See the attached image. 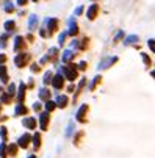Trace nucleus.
<instances>
[{"mask_svg":"<svg viewBox=\"0 0 155 158\" xmlns=\"http://www.w3.org/2000/svg\"><path fill=\"white\" fill-rule=\"evenodd\" d=\"M74 130H75V124L74 122H72V120H71V122L68 124V127H66V138H71L72 136V133H74Z\"/></svg>","mask_w":155,"mask_h":158,"instance_id":"27","label":"nucleus"},{"mask_svg":"<svg viewBox=\"0 0 155 158\" xmlns=\"http://www.w3.org/2000/svg\"><path fill=\"white\" fill-rule=\"evenodd\" d=\"M66 31H68L69 36H72V38L78 35V25H77V21H75L74 16H72L71 19L68 21V30H66Z\"/></svg>","mask_w":155,"mask_h":158,"instance_id":"5","label":"nucleus"},{"mask_svg":"<svg viewBox=\"0 0 155 158\" xmlns=\"http://www.w3.org/2000/svg\"><path fill=\"white\" fill-rule=\"evenodd\" d=\"M55 104L58 108H66L68 104H69V97L66 94H58L57 96V100H55Z\"/></svg>","mask_w":155,"mask_h":158,"instance_id":"14","label":"nucleus"},{"mask_svg":"<svg viewBox=\"0 0 155 158\" xmlns=\"http://www.w3.org/2000/svg\"><path fill=\"white\" fill-rule=\"evenodd\" d=\"M10 77H8V69L5 64H0V81L2 83H8Z\"/></svg>","mask_w":155,"mask_h":158,"instance_id":"19","label":"nucleus"},{"mask_svg":"<svg viewBox=\"0 0 155 158\" xmlns=\"http://www.w3.org/2000/svg\"><path fill=\"white\" fill-rule=\"evenodd\" d=\"M2 92H3V88H2V86H0V94H2Z\"/></svg>","mask_w":155,"mask_h":158,"instance_id":"51","label":"nucleus"},{"mask_svg":"<svg viewBox=\"0 0 155 158\" xmlns=\"http://www.w3.org/2000/svg\"><path fill=\"white\" fill-rule=\"evenodd\" d=\"M58 25H60V21L57 17H45L44 19V27H45V30H47L49 36H52L58 30Z\"/></svg>","mask_w":155,"mask_h":158,"instance_id":"2","label":"nucleus"},{"mask_svg":"<svg viewBox=\"0 0 155 158\" xmlns=\"http://www.w3.org/2000/svg\"><path fill=\"white\" fill-rule=\"evenodd\" d=\"M99 14V5L97 3H93V5H89V8L86 10V17L89 21H94L96 17Z\"/></svg>","mask_w":155,"mask_h":158,"instance_id":"9","label":"nucleus"},{"mask_svg":"<svg viewBox=\"0 0 155 158\" xmlns=\"http://www.w3.org/2000/svg\"><path fill=\"white\" fill-rule=\"evenodd\" d=\"M150 75H152V78H155V69H153V71L150 72Z\"/></svg>","mask_w":155,"mask_h":158,"instance_id":"49","label":"nucleus"},{"mask_svg":"<svg viewBox=\"0 0 155 158\" xmlns=\"http://www.w3.org/2000/svg\"><path fill=\"white\" fill-rule=\"evenodd\" d=\"M71 49H80V41L78 39H72L71 41Z\"/></svg>","mask_w":155,"mask_h":158,"instance_id":"39","label":"nucleus"},{"mask_svg":"<svg viewBox=\"0 0 155 158\" xmlns=\"http://www.w3.org/2000/svg\"><path fill=\"white\" fill-rule=\"evenodd\" d=\"M33 110H35V111H41V110H42L41 102H35V104H33Z\"/></svg>","mask_w":155,"mask_h":158,"instance_id":"45","label":"nucleus"},{"mask_svg":"<svg viewBox=\"0 0 155 158\" xmlns=\"http://www.w3.org/2000/svg\"><path fill=\"white\" fill-rule=\"evenodd\" d=\"M17 150H19V146L17 144H10L6 146V152L10 156H17Z\"/></svg>","mask_w":155,"mask_h":158,"instance_id":"22","label":"nucleus"},{"mask_svg":"<svg viewBox=\"0 0 155 158\" xmlns=\"http://www.w3.org/2000/svg\"><path fill=\"white\" fill-rule=\"evenodd\" d=\"M72 91H74V85H71V86L68 88V92H72Z\"/></svg>","mask_w":155,"mask_h":158,"instance_id":"48","label":"nucleus"},{"mask_svg":"<svg viewBox=\"0 0 155 158\" xmlns=\"http://www.w3.org/2000/svg\"><path fill=\"white\" fill-rule=\"evenodd\" d=\"M30 143H31V136H30V133H24L19 139H17V146H19L21 149H27L30 146Z\"/></svg>","mask_w":155,"mask_h":158,"instance_id":"10","label":"nucleus"},{"mask_svg":"<svg viewBox=\"0 0 155 158\" xmlns=\"http://www.w3.org/2000/svg\"><path fill=\"white\" fill-rule=\"evenodd\" d=\"M66 36H68V31H63V33H61V35L58 36V44H60V45H64Z\"/></svg>","mask_w":155,"mask_h":158,"instance_id":"35","label":"nucleus"},{"mask_svg":"<svg viewBox=\"0 0 155 158\" xmlns=\"http://www.w3.org/2000/svg\"><path fill=\"white\" fill-rule=\"evenodd\" d=\"M38 24H39V17L36 14H30V17H28V30L35 31L36 27H38Z\"/></svg>","mask_w":155,"mask_h":158,"instance_id":"16","label":"nucleus"},{"mask_svg":"<svg viewBox=\"0 0 155 158\" xmlns=\"http://www.w3.org/2000/svg\"><path fill=\"white\" fill-rule=\"evenodd\" d=\"M47 57H49V60L55 61V60H57V57H58V49H57V47H52V49H49Z\"/></svg>","mask_w":155,"mask_h":158,"instance_id":"28","label":"nucleus"},{"mask_svg":"<svg viewBox=\"0 0 155 158\" xmlns=\"http://www.w3.org/2000/svg\"><path fill=\"white\" fill-rule=\"evenodd\" d=\"M39 35H41V38H47V36H49V33H47V30H45L44 25H42V28L39 30Z\"/></svg>","mask_w":155,"mask_h":158,"instance_id":"43","label":"nucleus"},{"mask_svg":"<svg viewBox=\"0 0 155 158\" xmlns=\"http://www.w3.org/2000/svg\"><path fill=\"white\" fill-rule=\"evenodd\" d=\"M13 49H14V52H21V50L25 49V38H24V36H16Z\"/></svg>","mask_w":155,"mask_h":158,"instance_id":"13","label":"nucleus"},{"mask_svg":"<svg viewBox=\"0 0 155 158\" xmlns=\"http://www.w3.org/2000/svg\"><path fill=\"white\" fill-rule=\"evenodd\" d=\"M147 47L150 49L152 53H155V39H153V38H150V39L147 41Z\"/></svg>","mask_w":155,"mask_h":158,"instance_id":"37","label":"nucleus"},{"mask_svg":"<svg viewBox=\"0 0 155 158\" xmlns=\"http://www.w3.org/2000/svg\"><path fill=\"white\" fill-rule=\"evenodd\" d=\"M74 58H75V52L72 50V49H66L64 52H63V55H61V61L64 63V64H69Z\"/></svg>","mask_w":155,"mask_h":158,"instance_id":"11","label":"nucleus"},{"mask_svg":"<svg viewBox=\"0 0 155 158\" xmlns=\"http://www.w3.org/2000/svg\"><path fill=\"white\" fill-rule=\"evenodd\" d=\"M6 94H8V96H11V97L16 96V83H10V85H8Z\"/></svg>","mask_w":155,"mask_h":158,"instance_id":"31","label":"nucleus"},{"mask_svg":"<svg viewBox=\"0 0 155 158\" xmlns=\"http://www.w3.org/2000/svg\"><path fill=\"white\" fill-rule=\"evenodd\" d=\"M52 78H53V74H52V71H47V72L44 74L42 83H44V85H49V83H52Z\"/></svg>","mask_w":155,"mask_h":158,"instance_id":"29","label":"nucleus"},{"mask_svg":"<svg viewBox=\"0 0 155 158\" xmlns=\"http://www.w3.org/2000/svg\"><path fill=\"white\" fill-rule=\"evenodd\" d=\"M60 74H63L64 75L66 80L69 81H75L77 77H78V69H77V64H68V66H63L60 67Z\"/></svg>","mask_w":155,"mask_h":158,"instance_id":"1","label":"nucleus"},{"mask_svg":"<svg viewBox=\"0 0 155 158\" xmlns=\"http://www.w3.org/2000/svg\"><path fill=\"white\" fill-rule=\"evenodd\" d=\"M122 36H124V31H122V30H119V31L116 33V36H114V42L121 41V39H122Z\"/></svg>","mask_w":155,"mask_h":158,"instance_id":"41","label":"nucleus"},{"mask_svg":"<svg viewBox=\"0 0 155 158\" xmlns=\"http://www.w3.org/2000/svg\"><path fill=\"white\" fill-rule=\"evenodd\" d=\"M25 91H27V85L22 81L19 83V91L16 92V96H17V104H22V102L25 100Z\"/></svg>","mask_w":155,"mask_h":158,"instance_id":"15","label":"nucleus"},{"mask_svg":"<svg viewBox=\"0 0 155 158\" xmlns=\"http://www.w3.org/2000/svg\"><path fill=\"white\" fill-rule=\"evenodd\" d=\"M16 3H17V6H27V3H28V0H16Z\"/></svg>","mask_w":155,"mask_h":158,"instance_id":"46","label":"nucleus"},{"mask_svg":"<svg viewBox=\"0 0 155 158\" xmlns=\"http://www.w3.org/2000/svg\"><path fill=\"white\" fill-rule=\"evenodd\" d=\"M44 108H45V111H47V113H52V111L57 108V104H55L53 100H47V102H45V105H44Z\"/></svg>","mask_w":155,"mask_h":158,"instance_id":"26","label":"nucleus"},{"mask_svg":"<svg viewBox=\"0 0 155 158\" xmlns=\"http://www.w3.org/2000/svg\"><path fill=\"white\" fill-rule=\"evenodd\" d=\"M49 124H50V113H47V111L39 113V127L42 132H45L49 128Z\"/></svg>","mask_w":155,"mask_h":158,"instance_id":"6","label":"nucleus"},{"mask_svg":"<svg viewBox=\"0 0 155 158\" xmlns=\"http://www.w3.org/2000/svg\"><path fill=\"white\" fill-rule=\"evenodd\" d=\"M0 138H2L3 143L6 141V138H8V130H6V127H0Z\"/></svg>","mask_w":155,"mask_h":158,"instance_id":"34","label":"nucleus"},{"mask_svg":"<svg viewBox=\"0 0 155 158\" xmlns=\"http://www.w3.org/2000/svg\"><path fill=\"white\" fill-rule=\"evenodd\" d=\"M0 96H2V102H3V104H10V102H11V99H13L11 96H8L6 92H2Z\"/></svg>","mask_w":155,"mask_h":158,"instance_id":"36","label":"nucleus"},{"mask_svg":"<svg viewBox=\"0 0 155 158\" xmlns=\"http://www.w3.org/2000/svg\"><path fill=\"white\" fill-rule=\"evenodd\" d=\"M30 60H31V55L30 53L21 52V53H17L16 57H14V64H16V67L22 69V67H25L27 64L30 63Z\"/></svg>","mask_w":155,"mask_h":158,"instance_id":"3","label":"nucleus"},{"mask_svg":"<svg viewBox=\"0 0 155 158\" xmlns=\"http://www.w3.org/2000/svg\"><path fill=\"white\" fill-rule=\"evenodd\" d=\"M86 67H88V63H86V61H80V63L77 64V69H78V71H86Z\"/></svg>","mask_w":155,"mask_h":158,"instance_id":"38","label":"nucleus"},{"mask_svg":"<svg viewBox=\"0 0 155 158\" xmlns=\"http://www.w3.org/2000/svg\"><path fill=\"white\" fill-rule=\"evenodd\" d=\"M117 61H119V58L114 57V55H113V57H105V58L100 60V63L97 64V69H99V71L108 69V67H111L113 64H114V63H117Z\"/></svg>","mask_w":155,"mask_h":158,"instance_id":"4","label":"nucleus"},{"mask_svg":"<svg viewBox=\"0 0 155 158\" xmlns=\"http://www.w3.org/2000/svg\"><path fill=\"white\" fill-rule=\"evenodd\" d=\"M88 111H89V107L86 105V104H83V105H80V108L77 110V114H75V117H77V120L78 122H86V114H88Z\"/></svg>","mask_w":155,"mask_h":158,"instance_id":"7","label":"nucleus"},{"mask_svg":"<svg viewBox=\"0 0 155 158\" xmlns=\"http://www.w3.org/2000/svg\"><path fill=\"white\" fill-rule=\"evenodd\" d=\"M6 39H8V35H2V36H0V45H2V47H5V45H6Z\"/></svg>","mask_w":155,"mask_h":158,"instance_id":"40","label":"nucleus"},{"mask_svg":"<svg viewBox=\"0 0 155 158\" xmlns=\"http://www.w3.org/2000/svg\"><path fill=\"white\" fill-rule=\"evenodd\" d=\"M38 96H39V99H41V100L47 102V100H50L52 92H50V89H47V88H41V89H39V92H38Z\"/></svg>","mask_w":155,"mask_h":158,"instance_id":"18","label":"nucleus"},{"mask_svg":"<svg viewBox=\"0 0 155 158\" xmlns=\"http://www.w3.org/2000/svg\"><path fill=\"white\" fill-rule=\"evenodd\" d=\"M140 55H141V60H143V63H144V66H146V67H150V66H152V60H150L149 55L146 53V52H141Z\"/></svg>","mask_w":155,"mask_h":158,"instance_id":"25","label":"nucleus"},{"mask_svg":"<svg viewBox=\"0 0 155 158\" xmlns=\"http://www.w3.org/2000/svg\"><path fill=\"white\" fill-rule=\"evenodd\" d=\"M100 81H102V77H100V75H96L93 80L89 81V86H88V89H89V91H94V89H96V86L99 85Z\"/></svg>","mask_w":155,"mask_h":158,"instance_id":"23","label":"nucleus"},{"mask_svg":"<svg viewBox=\"0 0 155 158\" xmlns=\"http://www.w3.org/2000/svg\"><path fill=\"white\" fill-rule=\"evenodd\" d=\"M27 158H36V155H30V156H27Z\"/></svg>","mask_w":155,"mask_h":158,"instance_id":"50","label":"nucleus"},{"mask_svg":"<svg viewBox=\"0 0 155 158\" xmlns=\"http://www.w3.org/2000/svg\"><path fill=\"white\" fill-rule=\"evenodd\" d=\"M52 86L55 88L57 91H60V89H63V88H64V75L58 72L57 75L52 78Z\"/></svg>","mask_w":155,"mask_h":158,"instance_id":"8","label":"nucleus"},{"mask_svg":"<svg viewBox=\"0 0 155 158\" xmlns=\"http://www.w3.org/2000/svg\"><path fill=\"white\" fill-rule=\"evenodd\" d=\"M91 2H96V0H91Z\"/></svg>","mask_w":155,"mask_h":158,"instance_id":"53","label":"nucleus"},{"mask_svg":"<svg viewBox=\"0 0 155 158\" xmlns=\"http://www.w3.org/2000/svg\"><path fill=\"white\" fill-rule=\"evenodd\" d=\"M31 2H35V3H36V2H39V0H31Z\"/></svg>","mask_w":155,"mask_h":158,"instance_id":"52","label":"nucleus"},{"mask_svg":"<svg viewBox=\"0 0 155 158\" xmlns=\"http://www.w3.org/2000/svg\"><path fill=\"white\" fill-rule=\"evenodd\" d=\"M27 113H28V108H27L25 105H22V104H17L16 105V108H14V114L16 116H24Z\"/></svg>","mask_w":155,"mask_h":158,"instance_id":"20","label":"nucleus"},{"mask_svg":"<svg viewBox=\"0 0 155 158\" xmlns=\"http://www.w3.org/2000/svg\"><path fill=\"white\" fill-rule=\"evenodd\" d=\"M8 156V152H6V143H2L0 144V158H6Z\"/></svg>","mask_w":155,"mask_h":158,"instance_id":"33","label":"nucleus"},{"mask_svg":"<svg viewBox=\"0 0 155 158\" xmlns=\"http://www.w3.org/2000/svg\"><path fill=\"white\" fill-rule=\"evenodd\" d=\"M0 111H2V107H0Z\"/></svg>","mask_w":155,"mask_h":158,"instance_id":"54","label":"nucleus"},{"mask_svg":"<svg viewBox=\"0 0 155 158\" xmlns=\"http://www.w3.org/2000/svg\"><path fill=\"white\" fill-rule=\"evenodd\" d=\"M3 27H5L6 33H13V31L16 30V22H14V21H6V22L3 24Z\"/></svg>","mask_w":155,"mask_h":158,"instance_id":"24","label":"nucleus"},{"mask_svg":"<svg viewBox=\"0 0 155 158\" xmlns=\"http://www.w3.org/2000/svg\"><path fill=\"white\" fill-rule=\"evenodd\" d=\"M22 124H24L25 128H28V130H35L36 125H38L36 124V117H24Z\"/></svg>","mask_w":155,"mask_h":158,"instance_id":"17","label":"nucleus"},{"mask_svg":"<svg viewBox=\"0 0 155 158\" xmlns=\"http://www.w3.org/2000/svg\"><path fill=\"white\" fill-rule=\"evenodd\" d=\"M140 42V36L138 35H129V36H125L122 44L125 45V47H129V45H136Z\"/></svg>","mask_w":155,"mask_h":158,"instance_id":"12","label":"nucleus"},{"mask_svg":"<svg viewBox=\"0 0 155 158\" xmlns=\"http://www.w3.org/2000/svg\"><path fill=\"white\" fill-rule=\"evenodd\" d=\"M5 11L6 13H13L14 11V5L11 0H5Z\"/></svg>","mask_w":155,"mask_h":158,"instance_id":"32","label":"nucleus"},{"mask_svg":"<svg viewBox=\"0 0 155 158\" xmlns=\"http://www.w3.org/2000/svg\"><path fill=\"white\" fill-rule=\"evenodd\" d=\"M83 10H85V8H83V5H80V6H77V8H75L74 14H75V16H80L81 13H83Z\"/></svg>","mask_w":155,"mask_h":158,"instance_id":"42","label":"nucleus"},{"mask_svg":"<svg viewBox=\"0 0 155 158\" xmlns=\"http://www.w3.org/2000/svg\"><path fill=\"white\" fill-rule=\"evenodd\" d=\"M85 85H86V78H80V83H78V86H77V92H75V97H74V100L78 97V94L81 92V89L85 88Z\"/></svg>","mask_w":155,"mask_h":158,"instance_id":"30","label":"nucleus"},{"mask_svg":"<svg viewBox=\"0 0 155 158\" xmlns=\"http://www.w3.org/2000/svg\"><path fill=\"white\" fill-rule=\"evenodd\" d=\"M41 71V66H39V64H36V63H33L31 64V72H36V74H38Z\"/></svg>","mask_w":155,"mask_h":158,"instance_id":"44","label":"nucleus"},{"mask_svg":"<svg viewBox=\"0 0 155 158\" xmlns=\"http://www.w3.org/2000/svg\"><path fill=\"white\" fill-rule=\"evenodd\" d=\"M31 141H33L35 150H39V147H41V133H35L31 136Z\"/></svg>","mask_w":155,"mask_h":158,"instance_id":"21","label":"nucleus"},{"mask_svg":"<svg viewBox=\"0 0 155 158\" xmlns=\"http://www.w3.org/2000/svg\"><path fill=\"white\" fill-rule=\"evenodd\" d=\"M5 63H6V55L0 53V64H5Z\"/></svg>","mask_w":155,"mask_h":158,"instance_id":"47","label":"nucleus"}]
</instances>
